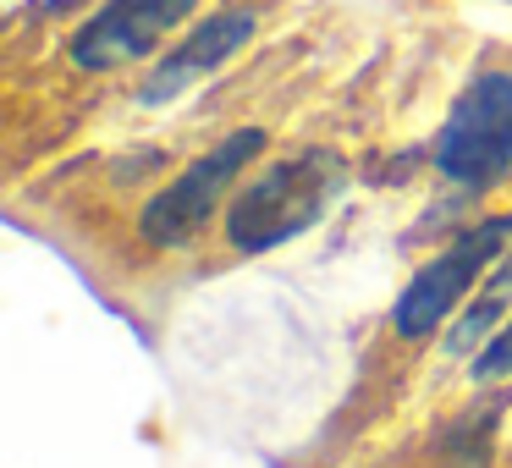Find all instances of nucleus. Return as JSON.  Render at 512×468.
<instances>
[{
    "label": "nucleus",
    "instance_id": "f257e3e1",
    "mask_svg": "<svg viewBox=\"0 0 512 468\" xmlns=\"http://www.w3.org/2000/svg\"><path fill=\"white\" fill-rule=\"evenodd\" d=\"M336 188H342V160L336 155L309 149V155L276 160V166H265V177H254L226 204V237L243 254L281 248L331 210Z\"/></svg>",
    "mask_w": 512,
    "mask_h": 468
},
{
    "label": "nucleus",
    "instance_id": "f03ea898",
    "mask_svg": "<svg viewBox=\"0 0 512 468\" xmlns=\"http://www.w3.org/2000/svg\"><path fill=\"white\" fill-rule=\"evenodd\" d=\"M435 166L457 188H490L512 171V72H479L435 133Z\"/></svg>",
    "mask_w": 512,
    "mask_h": 468
},
{
    "label": "nucleus",
    "instance_id": "7ed1b4c3",
    "mask_svg": "<svg viewBox=\"0 0 512 468\" xmlns=\"http://www.w3.org/2000/svg\"><path fill=\"white\" fill-rule=\"evenodd\" d=\"M507 243H512V215H496V221H485V226L457 232V243L446 248V254H435L430 265L402 287L397 309H391V325H397L402 336H430L435 325L457 309V298L474 287V276H485L501 259Z\"/></svg>",
    "mask_w": 512,
    "mask_h": 468
},
{
    "label": "nucleus",
    "instance_id": "20e7f679",
    "mask_svg": "<svg viewBox=\"0 0 512 468\" xmlns=\"http://www.w3.org/2000/svg\"><path fill=\"white\" fill-rule=\"evenodd\" d=\"M259 149H265V133H259V127H243V133H232L226 144H215L210 155H199L166 193H155V199H149L144 221H138V226H144V237H149L155 248L188 243V237L215 215L221 193L232 188L237 171H243L248 160L259 155Z\"/></svg>",
    "mask_w": 512,
    "mask_h": 468
},
{
    "label": "nucleus",
    "instance_id": "39448f33",
    "mask_svg": "<svg viewBox=\"0 0 512 468\" xmlns=\"http://www.w3.org/2000/svg\"><path fill=\"white\" fill-rule=\"evenodd\" d=\"M199 0H105L100 12L72 34V61L83 72H111L138 61L193 12Z\"/></svg>",
    "mask_w": 512,
    "mask_h": 468
},
{
    "label": "nucleus",
    "instance_id": "423d86ee",
    "mask_svg": "<svg viewBox=\"0 0 512 468\" xmlns=\"http://www.w3.org/2000/svg\"><path fill=\"white\" fill-rule=\"evenodd\" d=\"M254 39V12H221V17H204L199 28H193L188 39H182L177 50H171L166 61H160L155 72H149V83H144V100L149 105H166V100H177L188 83H199L204 72H215V67H226V61L237 56V50Z\"/></svg>",
    "mask_w": 512,
    "mask_h": 468
},
{
    "label": "nucleus",
    "instance_id": "0eeeda50",
    "mask_svg": "<svg viewBox=\"0 0 512 468\" xmlns=\"http://www.w3.org/2000/svg\"><path fill=\"white\" fill-rule=\"evenodd\" d=\"M501 375H512V320L501 325L474 358V380H501Z\"/></svg>",
    "mask_w": 512,
    "mask_h": 468
}]
</instances>
